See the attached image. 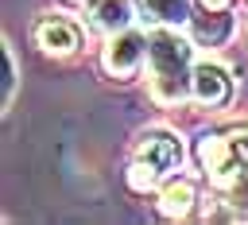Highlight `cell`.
I'll use <instances>...</instances> for the list:
<instances>
[{"mask_svg": "<svg viewBox=\"0 0 248 225\" xmlns=\"http://www.w3.org/2000/svg\"><path fill=\"white\" fill-rule=\"evenodd\" d=\"M143 58H147V39L136 35V31L112 35L108 47H105V70H108L112 78H132Z\"/></svg>", "mask_w": 248, "mask_h": 225, "instance_id": "3957f363", "label": "cell"}, {"mask_svg": "<svg viewBox=\"0 0 248 225\" xmlns=\"http://www.w3.org/2000/svg\"><path fill=\"white\" fill-rule=\"evenodd\" d=\"M143 12L159 23H182L190 12V0H143Z\"/></svg>", "mask_w": 248, "mask_h": 225, "instance_id": "ba28073f", "label": "cell"}, {"mask_svg": "<svg viewBox=\"0 0 248 225\" xmlns=\"http://www.w3.org/2000/svg\"><path fill=\"white\" fill-rule=\"evenodd\" d=\"M147 58H151V93L155 101H182L186 97V62H190V43L178 39L174 31H155L147 39Z\"/></svg>", "mask_w": 248, "mask_h": 225, "instance_id": "6da1fadb", "label": "cell"}, {"mask_svg": "<svg viewBox=\"0 0 248 225\" xmlns=\"http://www.w3.org/2000/svg\"><path fill=\"white\" fill-rule=\"evenodd\" d=\"M4 58H8V78H4V105L12 101V89H16V54L12 47H4Z\"/></svg>", "mask_w": 248, "mask_h": 225, "instance_id": "9c48e42d", "label": "cell"}, {"mask_svg": "<svg viewBox=\"0 0 248 225\" xmlns=\"http://www.w3.org/2000/svg\"><path fill=\"white\" fill-rule=\"evenodd\" d=\"M136 159L147 163V167L163 178V175H170V171L182 163V144H178L174 132L155 128V132H143V136H140V144H136Z\"/></svg>", "mask_w": 248, "mask_h": 225, "instance_id": "7a4b0ae2", "label": "cell"}, {"mask_svg": "<svg viewBox=\"0 0 248 225\" xmlns=\"http://www.w3.org/2000/svg\"><path fill=\"white\" fill-rule=\"evenodd\" d=\"M78 27L62 16H43L35 19V43L46 50V54H74L78 50Z\"/></svg>", "mask_w": 248, "mask_h": 225, "instance_id": "277c9868", "label": "cell"}, {"mask_svg": "<svg viewBox=\"0 0 248 225\" xmlns=\"http://www.w3.org/2000/svg\"><path fill=\"white\" fill-rule=\"evenodd\" d=\"M190 206H194V182L190 178H174V182L163 186V194H159V213L163 217H186Z\"/></svg>", "mask_w": 248, "mask_h": 225, "instance_id": "8992f818", "label": "cell"}, {"mask_svg": "<svg viewBox=\"0 0 248 225\" xmlns=\"http://www.w3.org/2000/svg\"><path fill=\"white\" fill-rule=\"evenodd\" d=\"M190 89L202 105H225L229 93H232V81L217 62H198L194 74H190Z\"/></svg>", "mask_w": 248, "mask_h": 225, "instance_id": "5b68a950", "label": "cell"}, {"mask_svg": "<svg viewBox=\"0 0 248 225\" xmlns=\"http://www.w3.org/2000/svg\"><path fill=\"white\" fill-rule=\"evenodd\" d=\"M202 8H209V12H225L229 8V0H198Z\"/></svg>", "mask_w": 248, "mask_h": 225, "instance_id": "30bf717a", "label": "cell"}, {"mask_svg": "<svg viewBox=\"0 0 248 225\" xmlns=\"http://www.w3.org/2000/svg\"><path fill=\"white\" fill-rule=\"evenodd\" d=\"M132 19V4L128 0H93V23L105 31H120Z\"/></svg>", "mask_w": 248, "mask_h": 225, "instance_id": "52a82bcc", "label": "cell"}]
</instances>
